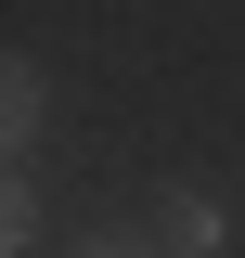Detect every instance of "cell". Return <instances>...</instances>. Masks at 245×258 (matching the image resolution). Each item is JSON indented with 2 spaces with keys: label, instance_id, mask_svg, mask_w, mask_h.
<instances>
[{
  "label": "cell",
  "instance_id": "1",
  "mask_svg": "<svg viewBox=\"0 0 245 258\" xmlns=\"http://www.w3.org/2000/svg\"><path fill=\"white\" fill-rule=\"evenodd\" d=\"M39 116H52V78H39L26 52H0V168H13V142H26Z\"/></svg>",
  "mask_w": 245,
  "mask_h": 258
},
{
  "label": "cell",
  "instance_id": "2",
  "mask_svg": "<svg viewBox=\"0 0 245 258\" xmlns=\"http://www.w3.org/2000/svg\"><path fill=\"white\" fill-rule=\"evenodd\" d=\"M155 258H219V207L207 194H168L155 207Z\"/></svg>",
  "mask_w": 245,
  "mask_h": 258
},
{
  "label": "cell",
  "instance_id": "3",
  "mask_svg": "<svg viewBox=\"0 0 245 258\" xmlns=\"http://www.w3.org/2000/svg\"><path fill=\"white\" fill-rule=\"evenodd\" d=\"M26 232H39V194H26V181H13V168H0V258L26 245Z\"/></svg>",
  "mask_w": 245,
  "mask_h": 258
},
{
  "label": "cell",
  "instance_id": "4",
  "mask_svg": "<svg viewBox=\"0 0 245 258\" xmlns=\"http://www.w3.org/2000/svg\"><path fill=\"white\" fill-rule=\"evenodd\" d=\"M65 258H155L142 232H91V245H65Z\"/></svg>",
  "mask_w": 245,
  "mask_h": 258
}]
</instances>
